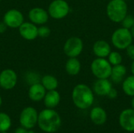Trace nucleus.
I'll return each mask as SVG.
<instances>
[{
  "instance_id": "1",
  "label": "nucleus",
  "mask_w": 134,
  "mask_h": 133,
  "mask_svg": "<svg viewBox=\"0 0 134 133\" xmlns=\"http://www.w3.org/2000/svg\"><path fill=\"white\" fill-rule=\"evenodd\" d=\"M37 124L39 129L45 132H56L61 126V118L54 109L46 108L38 113Z\"/></svg>"
},
{
  "instance_id": "2",
  "label": "nucleus",
  "mask_w": 134,
  "mask_h": 133,
  "mask_svg": "<svg viewBox=\"0 0 134 133\" xmlns=\"http://www.w3.org/2000/svg\"><path fill=\"white\" fill-rule=\"evenodd\" d=\"M71 97L75 106L81 110L90 107L94 100L93 93L91 89L85 84L77 85L73 89Z\"/></svg>"
},
{
  "instance_id": "3",
  "label": "nucleus",
  "mask_w": 134,
  "mask_h": 133,
  "mask_svg": "<svg viewBox=\"0 0 134 133\" xmlns=\"http://www.w3.org/2000/svg\"><path fill=\"white\" fill-rule=\"evenodd\" d=\"M107 13L113 22H122L127 13V4L124 0H112L108 5Z\"/></svg>"
},
{
  "instance_id": "4",
  "label": "nucleus",
  "mask_w": 134,
  "mask_h": 133,
  "mask_svg": "<svg viewBox=\"0 0 134 133\" xmlns=\"http://www.w3.org/2000/svg\"><path fill=\"white\" fill-rule=\"evenodd\" d=\"M47 11L51 18L60 20L68 16L70 7L65 0H53L49 5Z\"/></svg>"
},
{
  "instance_id": "5",
  "label": "nucleus",
  "mask_w": 134,
  "mask_h": 133,
  "mask_svg": "<svg viewBox=\"0 0 134 133\" xmlns=\"http://www.w3.org/2000/svg\"><path fill=\"white\" fill-rule=\"evenodd\" d=\"M38 113L32 107H27L22 110L19 117L20 125L27 129H32L38 123Z\"/></svg>"
},
{
  "instance_id": "6",
  "label": "nucleus",
  "mask_w": 134,
  "mask_h": 133,
  "mask_svg": "<svg viewBox=\"0 0 134 133\" xmlns=\"http://www.w3.org/2000/svg\"><path fill=\"white\" fill-rule=\"evenodd\" d=\"M111 41L113 45L120 49H126L130 45H131L133 41V36L131 32L127 28H119L116 30L111 37Z\"/></svg>"
},
{
  "instance_id": "7",
  "label": "nucleus",
  "mask_w": 134,
  "mask_h": 133,
  "mask_svg": "<svg viewBox=\"0 0 134 133\" xmlns=\"http://www.w3.org/2000/svg\"><path fill=\"white\" fill-rule=\"evenodd\" d=\"M111 63L104 58H97L94 60L91 64L93 74L99 79L109 78L111 74Z\"/></svg>"
},
{
  "instance_id": "8",
  "label": "nucleus",
  "mask_w": 134,
  "mask_h": 133,
  "mask_svg": "<svg viewBox=\"0 0 134 133\" xmlns=\"http://www.w3.org/2000/svg\"><path fill=\"white\" fill-rule=\"evenodd\" d=\"M24 17L22 12L16 9H11L5 13L2 21L9 28L16 29L24 22Z\"/></svg>"
},
{
  "instance_id": "9",
  "label": "nucleus",
  "mask_w": 134,
  "mask_h": 133,
  "mask_svg": "<svg viewBox=\"0 0 134 133\" xmlns=\"http://www.w3.org/2000/svg\"><path fill=\"white\" fill-rule=\"evenodd\" d=\"M83 42L79 37L69 38L64 45V52L69 58L77 57L82 53Z\"/></svg>"
},
{
  "instance_id": "10",
  "label": "nucleus",
  "mask_w": 134,
  "mask_h": 133,
  "mask_svg": "<svg viewBox=\"0 0 134 133\" xmlns=\"http://www.w3.org/2000/svg\"><path fill=\"white\" fill-rule=\"evenodd\" d=\"M17 74L10 68H6L0 72V88L4 90H11L17 84Z\"/></svg>"
},
{
  "instance_id": "11",
  "label": "nucleus",
  "mask_w": 134,
  "mask_h": 133,
  "mask_svg": "<svg viewBox=\"0 0 134 133\" xmlns=\"http://www.w3.org/2000/svg\"><path fill=\"white\" fill-rule=\"evenodd\" d=\"M49 18L48 11L42 7H34L28 12L29 20L35 25H44L46 24Z\"/></svg>"
},
{
  "instance_id": "12",
  "label": "nucleus",
  "mask_w": 134,
  "mask_h": 133,
  "mask_svg": "<svg viewBox=\"0 0 134 133\" xmlns=\"http://www.w3.org/2000/svg\"><path fill=\"white\" fill-rule=\"evenodd\" d=\"M19 29L20 35L25 40L27 41H33L38 37V26L35 24L29 22H24Z\"/></svg>"
},
{
  "instance_id": "13",
  "label": "nucleus",
  "mask_w": 134,
  "mask_h": 133,
  "mask_svg": "<svg viewBox=\"0 0 134 133\" xmlns=\"http://www.w3.org/2000/svg\"><path fill=\"white\" fill-rule=\"evenodd\" d=\"M119 125L127 132H134L133 109H126L120 114Z\"/></svg>"
},
{
  "instance_id": "14",
  "label": "nucleus",
  "mask_w": 134,
  "mask_h": 133,
  "mask_svg": "<svg viewBox=\"0 0 134 133\" xmlns=\"http://www.w3.org/2000/svg\"><path fill=\"white\" fill-rule=\"evenodd\" d=\"M46 89L41 84V82L35 83L30 85L28 89V97L34 102H39L43 100L46 93Z\"/></svg>"
},
{
  "instance_id": "15",
  "label": "nucleus",
  "mask_w": 134,
  "mask_h": 133,
  "mask_svg": "<svg viewBox=\"0 0 134 133\" xmlns=\"http://www.w3.org/2000/svg\"><path fill=\"white\" fill-rule=\"evenodd\" d=\"M43 100L46 108L54 109L59 105L60 102V95L59 92L57 91V89L47 91Z\"/></svg>"
},
{
  "instance_id": "16",
  "label": "nucleus",
  "mask_w": 134,
  "mask_h": 133,
  "mask_svg": "<svg viewBox=\"0 0 134 133\" xmlns=\"http://www.w3.org/2000/svg\"><path fill=\"white\" fill-rule=\"evenodd\" d=\"M111 88V84L107 78L99 79L93 84V90L98 96H107Z\"/></svg>"
},
{
  "instance_id": "17",
  "label": "nucleus",
  "mask_w": 134,
  "mask_h": 133,
  "mask_svg": "<svg viewBox=\"0 0 134 133\" xmlns=\"http://www.w3.org/2000/svg\"><path fill=\"white\" fill-rule=\"evenodd\" d=\"M90 119L95 125H102L107 121V113L100 107H94L91 110Z\"/></svg>"
},
{
  "instance_id": "18",
  "label": "nucleus",
  "mask_w": 134,
  "mask_h": 133,
  "mask_svg": "<svg viewBox=\"0 0 134 133\" xmlns=\"http://www.w3.org/2000/svg\"><path fill=\"white\" fill-rule=\"evenodd\" d=\"M93 49L95 55L100 58L108 56L111 53V47L109 44L103 40L96 42L93 45Z\"/></svg>"
},
{
  "instance_id": "19",
  "label": "nucleus",
  "mask_w": 134,
  "mask_h": 133,
  "mask_svg": "<svg viewBox=\"0 0 134 133\" xmlns=\"http://www.w3.org/2000/svg\"><path fill=\"white\" fill-rule=\"evenodd\" d=\"M81 69V63L76 57H71L68 60L65 64L66 72L71 76L77 75Z\"/></svg>"
},
{
  "instance_id": "20",
  "label": "nucleus",
  "mask_w": 134,
  "mask_h": 133,
  "mask_svg": "<svg viewBox=\"0 0 134 133\" xmlns=\"http://www.w3.org/2000/svg\"><path fill=\"white\" fill-rule=\"evenodd\" d=\"M40 82L46 89V91L55 90L57 89L59 85L57 78L52 74H45L41 78Z\"/></svg>"
},
{
  "instance_id": "21",
  "label": "nucleus",
  "mask_w": 134,
  "mask_h": 133,
  "mask_svg": "<svg viewBox=\"0 0 134 133\" xmlns=\"http://www.w3.org/2000/svg\"><path fill=\"white\" fill-rule=\"evenodd\" d=\"M126 74V68L121 64L115 65L111 70V78L115 83H120Z\"/></svg>"
},
{
  "instance_id": "22",
  "label": "nucleus",
  "mask_w": 134,
  "mask_h": 133,
  "mask_svg": "<svg viewBox=\"0 0 134 133\" xmlns=\"http://www.w3.org/2000/svg\"><path fill=\"white\" fill-rule=\"evenodd\" d=\"M122 89L126 95L130 96H134V75L129 76L123 82Z\"/></svg>"
},
{
  "instance_id": "23",
  "label": "nucleus",
  "mask_w": 134,
  "mask_h": 133,
  "mask_svg": "<svg viewBox=\"0 0 134 133\" xmlns=\"http://www.w3.org/2000/svg\"><path fill=\"white\" fill-rule=\"evenodd\" d=\"M12 125L10 117L3 112H0V132H7Z\"/></svg>"
},
{
  "instance_id": "24",
  "label": "nucleus",
  "mask_w": 134,
  "mask_h": 133,
  "mask_svg": "<svg viewBox=\"0 0 134 133\" xmlns=\"http://www.w3.org/2000/svg\"><path fill=\"white\" fill-rule=\"evenodd\" d=\"M108 59H109V63L113 64V65H119L122 63V58L120 53L117 52H111L110 54L108 55Z\"/></svg>"
},
{
  "instance_id": "25",
  "label": "nucleus",
  "mask_w": 134,
  "mask_h": 133,
  "mask_svg": "<svg viewBox=\"0 0 134 133\" xmlns=\"http://www.w3.org/2000/svg\"><path fill=\"white\" fill-rule=\"evenodd\" d=\"M51 34V30L49 27L44 25H41L40 27H38V37L46 38H48Z\"/></svg>"
},
{
  "instance_id": "26",
  "label": "nucleus",
  "mask_w": 134,
  "mask_h": 133,
  "mask_svg": "<svg viewBox=\"0 0 134 133\" xmlns=\"http://www.w3.org/2000/svg\"><path fill=\"white\" fill-rule=\"evenodd\" d=\"M26 80L27 82L31 85L32 84H35V83H38V82H40V80H41V78L38 77V75L34 72H30L27 74V77H26Z\"/></svg>"
},
{
  "instance_id": "27",
  "label": "nucleus",
  "mask_w": 134,
  "mask_h": 133,
  "mask_svg": "<svg viewBox=\"0 0 134 133\" xmlns=\"http://www.w3.org/2000/svg\"><path fill=\"white\" fill-rule=\"evenodd\" d=\"M122 25L125 28H130L134 25V17L132 16H126L122 20Z\"/></svg>"
},
{
  "instance_id": "28",
  "label": "nucleus",
  "mask_w": 134,
  "mask_h": 133,
  "mask_svg": "<svg viewBox=\"0 0 134 133\" xmlns=\"http://www.w3.org/2000/svg\"><path fill=\"white\" fill-rule=\"evenodd\" d=\"M126 49H127V54L129 55V56L134 60V45H130Z\"/></svg>"
},
{
  "instance_id": "29",
  "label": "nucleus",
  "mask_w": 134,
  "mask_h": 133,
  "mask_svg": "<svg viewBox=\"0 0 134 133\" xmlns=\"http://www.w3.org/2000/svg\"><path fill=\"white\" fill-rule=\"evenodd\" d=\"M109 98H111V99H114V98H115L116 96H117V91L115 89H112L111 88V89L109 91V92L108 93V95H107Z\"/></svg>"
},
{
  "instance_id": "30",
  "label": "nucleus",
  "mask_w": 134,
  "mask_h": 133,
  "mask_svg": "<svg viewBox=\"0 0 134 133\" xmlns=\"http://www.w3.org/2000/svg\"><path fill=\"white\" fill-rule=\"evenodd\" d=\"M7 28H8V27L6 26V24L3 21L0 22V34L5 33Z\"/></svg>"
},
{
  "instance_id": "31",
  "label": "nucleus",
  "mask_w": 134,
  "mask_h": 133,
  "mask_svg": "<svg viewBox=\"0 0 134 133\" xmlns=\"http://www.w3.org/2000/svg\"><path fill=\"white\" fill-rule=\"evenodd\" d=\"M14 133H29V129H27L24 127H20V128H17L16 130H15V132Z\"/></svg>"
},
{
  "instance_id": "32",
  "label": "nucleus",
  "mask_w": 134,
  "mask_h": 133,
  "mask_svg": "<svg viewBox=\"0 0 134 133\" xmlns=\"http://www.w3.org/2000/svg\"><path fill=\"white\" fill-rule=\"evenodd\" d=\"M130 32H131L132 36L134 38V25L132 27H131V31H130Z\"/></svg>"
},
{
  "instance_id": "33",
  "label": "nucleus",
  "mask_w": 134,
  "mask_h": 133,
  "mask_svg": "<svg viewBox=\"0 0 134 133\" xmlns=\"http://www.w3.org/2000/svg\"><path fill=\"white\" fill-rule=\"evenodd\" d=\"M131 70H132V72L134 75V61L133 62V64H132V67H131Z\"/></svg>"
},
{
  "instance_id": "34",
  "label": "nucleus",
  "mask_w": 134,
  "mask_h": 133,
  "mask_svg": "<svg viewBox=\"0 0 134 133\" xmlns=\"http://www.w3.org/2000/svg\"><path fill=\"white\" fill-rule=\"evenodd\" d=\"M131 104H132V107H133V109L134 110V96H133V100H132V103H131Z\"/></svg>"
},
{
  "instance_id": "35",
  "label": "nucleus",
  "mask_w": 134,
  "mask_h": 133,
  "mask_svg": "<svg viewBox=\"0 0 134 133\" xmlns=\"http://www.w3.org/2000/svg\"><path fill=\"white\" fill-rule=\"evenodd\" d=\"M2 97L0 96V107H1V105H2Z\"/></svg>"
},
{
  "instance_id": "36",
  "label": "nucleus",
  "mask_w": 134,
  "mask_h": 133,
  "mask_svg": "<svg viewBox=\"0 0 134 133\" xmlns=\"http://www.w3.org/2000/svg\"><path fill=\"white\" fill-rule=\"evenodd\" d=\"M0 133H8L7 132H0Z\"/></svg>"
},
{
  "instance_id": "37",
  "label": "nucleus",
  "mask_w": 134,
  "mask_h": 133,
  "mask_svg": "<svg viewBox=\"0 0 134 133\" xmlns=\"http://www.w3.org/2000/svg\"><path fill=\"white\" fill-rule=\"evenodd\" d=\"M1 1H2V0H0V2H1Z\"/></svg>"
}]
</instances>
